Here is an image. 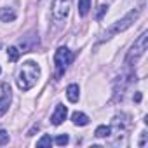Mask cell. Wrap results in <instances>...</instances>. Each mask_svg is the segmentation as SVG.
<instances>
[{
    "label": "cell",
    "instance_id": "obj_17",
    "mask_svg": "<svg viewBox=\"0 0 148 148\" xmlns=\"http://www.w3.org/2000/svg\"><path fill=\"white\" fill-rule=\"evenodd\" d=\"M106 9H108L106 5H99V11H98V14H96V19H101V18H103V14L106 12Z\"/></svg>",
    "mask_w": 148,
    "mask_h": 148
},
{
    "label": "cell",
    "instance_id": "obj_16",
    "mask_svg": "<svg viewBox=\"0 0 148 148\" xmlns=\"http://www.w3.org/2000/svg\"><path fill=\"white\" fill-rule=\"evenodd\" d=\"M66 143H68V136H66V134H61V136L56 138V145L63 146V145H66Z\"/></svg>",
    "mask_w": 148,
    "mask_h": 148
},
{
    "label": "cell",
    "instance_id": "obj_18",
    "mask_svg": "<svg viewBox=\"0 0 148 148\" xmlns=\"http://www.w3.org/2000/svg\"><path fill=\"white\" fill-rule=\"evenodd\" d=\"M145 141H146V132L143 131V132H141V141H139V146H145Z\"/></svg>",
    "mask_w": 148,
    "mask_h": 148
},
{
    "label": "cell",
    "instance_id": "obj_1",
    "mask_svg": "<svg viewBox=\"0 0 148 148\" xmlns=\"http://www.w3.org/2000/svg\"><path fill=\"white\" fill-rule=\"evenodd\" d=\"M38 77H40V66L33 61H26L21 64V68L18 71V77H16L18 87L21 91H30L37 84Z\"/></svg>",
    "mask_w": 148,
    "mask_h": 148
},
{
    "label": "cell",
    "instance_id": "obj_19",
    "mask_svg": "<svg viewBox=\"0 0 148 148\" xmlns=\"http://www.w3.org/2000/svg\"><path fill=\"white\" fill-rule=\"evenodd\" d=\"M141 98H143V96H141V92H136V94H134V99H136L138 103L141 101Z\"/></svg>",
    "mask_w": 148,
    "mask_h": 148
},
{
    "label": "cell",
    "instance_id": "obj_14",
    "mask_svg": "<svg viewBox=\"0 0 148 148\" xmlns=\"http://www.w3.org/2000/svg\"><path fill=\"white\" fill-rule=\"evenodd\" d=\"M51 143H52V139H51V136H42L38 141H37V146L38 148H47V146H51Z\"/></svg>",
    "mask_w": 148,
    "mask_h": 148
},
{
    "label": "cell",
    "instance_id": "obj_2",
    "mask_svg": "<svg viewBox=\"0 0 148 148\" xmlns=\"http://www.w3.org/2000/svg\"><path fill=\"white\" fill-rule=\"evenodd\" d=\"M143 7H145V2L141 4V7H138V9L131 11V12H129V14H127V16H125L124 19L117 21V23H115V25H113V26H112V28H110V30H108L106 33H105L103 40H105V38H112V37H113L115 33H119V32H124V30H127V28H129V26H131V25H132V23H134L136 19H138V16L141 14Z\"/></svg>",
    "mask_w": 148,
    "mask_h": 148
},
{
    "label": "cell",
    "instance_id": "obj_20",
    "mask_svg": "<svg viewBox=\"0 0 148 148\" xmlns=\"http://www.w3.org/2000/svg\"><path fill=\"white\" fill-rule=\"evenodd\" d=\"M0 71H2V70H0Z\"/></svg>",
    "mask_w": 148,
    "mask_h": 148
},
{
    "label": "cell",
    "instance_id": "obj_5",
    "mask_svg": "<svg viewBox=\"0 0 148 148\" xmlns=\"http://www.w3.org/2000/svg\"><path fill=\"white\" fill-rule=\"evenodd\" d=\"M70 2L71 0H52V16L56 21L66 19L70 12Z\"/></svg>",
    "mask_w": 148,
    "mask_h": 148
},
{
    "label": "cell",
    "instance_id": "obj_13",
    "mask_svg": "<svg viewBox=\"0 0 148 148\" xmlns=\"http://www.w3.org/2000/svg\"><path fill=\"white\" fill-rule=\"evenodd\" d=\"M19 54H21V51L18 49V47H9V51H7V58H9V61H18L19 59Z\"/></svg>",
    "mask_w": 148,
    "mask_h": 148
},
{
    "label": "cell",
    "instance_id": "obj_9",
    "mask_svg": "<svg viewBox=\"0 0 148 148\" xmlns=\"http://www.w3.org/2000/svg\"><path fill=\"white\" fill-rule=\"evenodd\" d=\"M0 19H2L4 23H11L16 19V12L14 9H9V7H4V9H0Z\"/></svg>",
    "mask_w": 148,
    "mask_h": 148
},
{
    "label": "cell",
    "instance_id": "obj_4",
    "mask_svg": "<svg viewBox=\"0 0 148 148\" xmlns=\"http://www.w3.org/2000/svg\"><path fill=\"white\" fill-rule=\"evenodd\" d=\"M145 51H146V32H145V33H141V35L138 37V40L134 42V45H132L131 52L127 54L125 63H127V64H131L132 61L136 63V59H138V58H141V56L145 54Z\"/></svg>",
    "mask_w": 148,
    "mask_h": 148
},
{
    "label": "cell",
    "instance_id": "obj_7",
    "mask_svg": "<svg viewBox=\"0 0 148 148\" xmlns=\"http://www.w3.org/2000/svg\"><path fill=\"white\" fill-rule=\"evenodd\" d=\"M66 115H68L66 106H64V105H56V110H54V113L51 115V122H52L54 125H59V124H63V120L66 119Z\"/></svg>",
    "mask_w": 148,
    "mask_h": 148
},
{
    "label": "cell",
    "instance_id": "obj_3",
    "mask_svg": "<svg viewBox=\"0 0 148 148\" xmlns=\"http://www.w3.org/2000/svg\"><path fill=\"white\" fill-rule=\"evenodd\" d=\"M71 63V52L68 47H59L54 54V66H56V79H59L64 70L68 68V64Z\"/></svg>",
    "mask_w": 148,
    "mask_h": 148
},
{
    "label": "cell",
    "instance_id": "obj_11",
    "mask_svg": "<svg viewBox=\"0 0 148 148\" xmlns=\"http://www.w3.org/2000/svg\"><path fill=\"white\" fill-rule=\"evenodd\" d=\"M91 11V0H79V14L87 16Z\"/></svg>",
    "mask_w": 148,
    "mask_h": 148
},
{
    "label": "cell",
    "instance_id": "obj_15",
    "mask_svg": "<svg viewBox=\"0 0 148 148\" xmlns=\"http://www.w3.org/2000/svg\"><path fill=\"white\" fill-rule=\"evenodd\" d=\"M5 143H9V132L0 129V145H5Z\"/></svg>",
    "mask_w": 148,
    "mask_h": 148
},
{
    "label": "cell",
    "instance_id": "obj_6",
    "mask_svg": "<svg viewBox=\"0 0 148 148\" xmlns=\"http://www.w3.org/2000/svg\"><path fill=\"white\" fill-rule=\"evenodd\" d=\"M2 91H4V94L0 98V117L7 113L9 105H11V87H9V84H2Z\"/></svg>",
    "mask_w": 148,
    "mask_h": 148
},
{
    "label": "cell",
    "instance_id": "obj_12",
    "mask_svg": "<svg viewBox=\"0 0 148 148\" xmlns=\"http://www.w3.org/2000/svg\"><path fill=\"white\" fill-rule=\"evenodd\" d=\"M94 134H96L98 138H108V136L112 134V129H110L108 125H98Z\"/></svg>",
    "mask_w": 148,
    "mask_h": 148
},
{
    "label": "cell",
    "instance_id": "obj_10",
    "mask_svg": "<svg viewBox=\"0 0 148 148\" xmlns=\"http://www.w3.org/2000/svg\"><path fill=\"white\" fill-rule=\"evenodd\" d=\"M71 122L75 124V125H87L89 124V117L82 112H75L71 115Z\"/></svg>",
    "mask_w": 148,
    "mask_h": 148
},
{
    "label": "cell",
    "instance_id": "obj_8",
    "mask_svg": "<svg viewBox=\"0 0 148 148\" xmlns=\"http://www.w3.org/2000/svg\"><path fill=\"white\" fill-rule=\"evenodd\" d=\"M66 96H68V101L77 103V101H79V96H80L79 86H77V84H70V86L66 87Z\"/></svg>",
    "mask_w": 148,
    "mask_h": 148
}]
</instances>
